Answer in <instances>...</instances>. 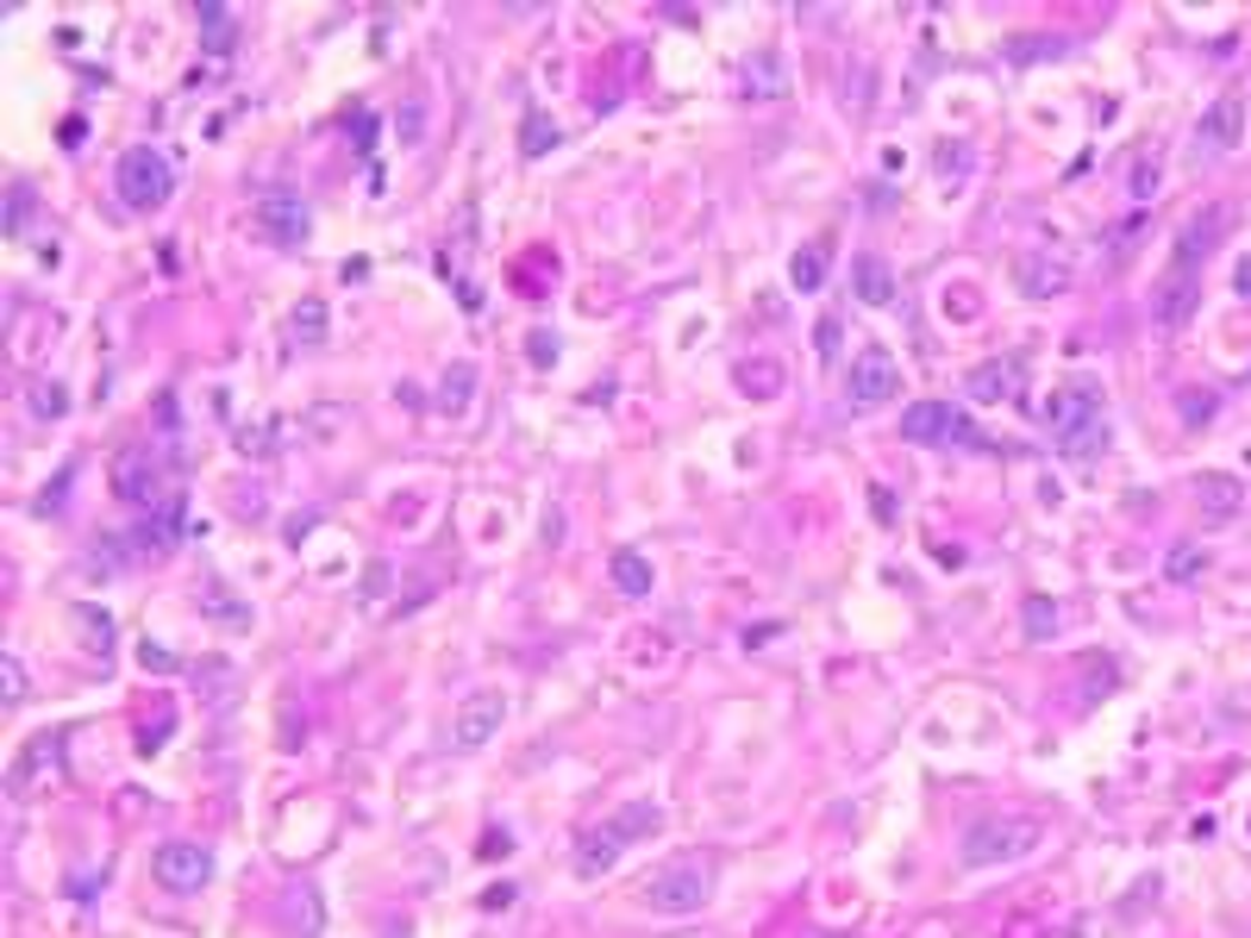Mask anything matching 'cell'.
<instances>
[{
  "instance_id": "1",
  "label": "cell",
  "mask_w": 1251,
  "mask_h": 938,
  "mask_svg": "<svg viewBox=\"0 0 1251 938\" xmlns=\"http://www.w3.org/2000/svg\"><path fill=\"white\" fill-rule=\"evenodd\" d=\"M1045 432L1070 451V457H1096L1108 444V420H1101V388L1096 382H1064L1045 401Z\"/></svg>"
},
{
  "instance_id": "2",
  "label": "cell",
  "mask_w": 1251,
  "mask_h": 938,
  "mask_svg": "<svg viewBox=\"0 0 1251 938\" xmlns=\"http://www.w3.org/2000/svg\"><path fill=\"white\" fill-rule=\"evenodd\" d=\"M713 895V858H670L645 876V907L651 914H701Z\"/></svg>"
},
{
  "instance_id": "3",
  "label": "cell",
  "mask_w": 1251,
  "mask_h": 938,
  "mask_svg": "<svg viewBox=\"0 0 1251 938\" xmlns=\"http://www.w3.org/2000/svg\"><path fill=\"white\" fill-rule=\"evenodd\" d=\"M1039 832H1045V826H1039V820H1026V813H1001V820H977V826H970V832H963L958 858L970 863V870H995V863H1014V858H1026V851L1039 844Z\"/></svg>"
},
{
  "instance_id": "4",
  "label": "cell",
  "mask_w": 1251,
  "mask_h": 938,
  "mask_svg": "<svg viewBox=\"0 0 1251 938\" xmlns=\"http://www.w3.org/2000/svg\"><path fill=\"white\" fill-rule=\"evenodd\" d=\"M114 188H119V201H126L132 213H157V207H163V201L175 194V170H170V157H163V151H151V144H132V151L119 157Z\"/></svg>"
},
{
  "instance_id": "5",
  "label": "cell",
  "mask_w": 1251,
  "mask_h": 938,
  "mask_svg": "<svg viewBox=\"0 0 1251 938\" xmlns=\"http://www.w3.org/2000/svg\"><path fill=\"white\" fill-rule=\"evenodd\" d=\"M895 395H902V364H895L883 345H864L858 357H851L845 401L858 407V413H870V407H888Z\"/></svg>"
},
{
  "instance_id": "6",
  "label": "cell",
  "mask_w": 1251,
  "mask_h": 938,
  "mask_svg": "<svg viewBox=\"0 0 1251 938\" xmlns=\"http://www.w3.org/2000/svg\"><path fill=\"white\" fill-rule=\"evenodd\" d=\"M107 476H114V495L126 500V507H157V500H163V457H157L151 444H126Z\"/></svg>"
},
{
  "instance_id": "7",
  "label": "cell",
  "mask_w": 1251,
  "mask_h": 938,
  "mask_svg": "<svg viewBox=\"0 0 1251 938\" xmlns=\"http://www.w3.org/2000/svg\"><path fill=\"white\" fill-rule=\"evenodd\" d=\"M157 882L170 888V895H194V888H207L213 882V851L201 839H170L163 851H157Z\"/></svg>"
},
{
  "instance_id": "8",
  "label": "cell",
  "mask_w": 1251,
  "mask_h": 938,
  "mask_svg": "<svg viewBox=\"0 0 1251 938\" xmlns=\"http://www.w3.org/2000/svg\"><path fill=\"white\" fill-rule=\"evenodd\" d=\"M500 720H507V694L476 689V694H463L457 713H451V738H457L463 751H482L488 738H500Z\"/></svg>"
},
{
  "instance_id": "9",
  "label": "cell",
  "mask_w": 1251,
  "mask_h": 938,
  "mask_svg": "<svg viewBox=\"0 0 1251 938\" xmlns=\"http://www.w3.org/2000/svg\"><path fill=\"white\" fill-rule=\"evenodd\" d=\"M257 231L270 238V245H308V231H313V213H308V201L301 194H289V188H270L263 201H257Z\"/></svg>"
},
{
  "instance_id": "10",
  "label": "cell",
  "mask_w": 1251,
  "mask_h": 938,
  "mask_svg": "<svg viewBox=\"0 0 1251 938\" xmlns=\"http://www.w3.org/2000/svg\"><path fill=\"white\" fill-rule=\"evenodd\" d=\"M902 439H914V444H970L977 432H970V420H963L951 401H914L902 413Z\"/></svg>"
},
{
  "instance_id": "11",
  "label": "cell",
  "mask_w": 1251,
  "mask_h": 938,
  "mask_svg": "<svg viewBox=\"0 0 1251 938\" xmlns=\"http://www.w3.org/2000/svg\"><path fill=\"white\" fill-rule=\"evenodd\" d=\"M1227 226H1232V213L1227 207H1201V213H1189L1183 226H1176V269H1201L1220 250V238H1227Z\"/></svg>"
},
{
  "instance_id": "12",
  "label": "cell",
  "mask_w": 1251,
  "mask_h": 938,
  "mask_svg": "<svg viewBox=\"0 0 1251 938\" xmlns=\"http://www.w3.org/2000/svg\"><path fill=\"white\" fill-rule=\"evenodd\" d=\"M57 764H63V738L57 732H39V738L13 757V769H7V795H13V801H32V795H39V776H57Z\"/></svg>"
},
{
  "instance_id": "13",
  "label": "cell",
  "mask_w": 1251,
  "mask_h": 938,
  "mask_svg": "<svg viewBox=\"0 0 1251 938\" xmlns=\"http://www.w3.org/2000/svg\"><path fill=\"white\" fill-rule=\"evenodd\" d=\"M1195 306H1201V276H1195V269H1171L1152 294V313H1157L1164 332H1183L1195 320Z\"/></svg>"
},
{
  "instance_id": "14",
  "label": "cell",
  "mask_w": 1251,
  "mask_h": 938,
  "mask_svg": "<svg viewBox=\"0 0 1251 938\" xmlns=\"http://www.w3.org/2000/svg\"><path fill=\"white\" fill-rule=\"evenodd\" d=\"M1014 288H1021L1026 301H1052V294H1064V288H1070V257L1026 250L1021 263H1014Z\"/></svg>"
},
{
  "instance_id": "15",
  "label": "cell",
  "mask_w": 1251,
  "mask_h": 938,
  "mask_svg": "<svg viewBox=\"0 0 1251 938\" xmlns=\"http://www.w3.org/2000/svg\"><path fill=\"white\" fill-rule=\"evenodd\" d=\"M738 82H745V100H783L795 88L789 63L776 57V51H751V57L738 63Z\"/></svg>"
},
{
  "instance_id": "16",
  "label": "cell",
  "mask_w": 1251,
  "mask_h": 938,
  "mask_svg": "<svg viewBox=\"0 0 1251 938\" xmlns=\"http://www.w3.org/2000/svg\"><path fill=\"white\" fill-rule=\"evenodd\" d=\"M619 851H626V832H619L614 820L595 826V832H582V844H576V876H589V882L607 876V870L619 863Z\"/></svg>"
},
{
  "instance_id": "17",
  "label": "cell",
  "mask_w": 1251,
  "mask_h": 938,
  "mask_svg": "<svg viewBox=\"0 0 1251 938\" xmlns=\"http://www.w3.org/2000/svg\"><path fill=\"white\" fill-rule=\"evenodd\" d=\"M963 388H970V401H1014V388H1021V364L1014 357H989V364H977L970 376H963Z\"/></svg>"
},
{
  "instance_id": "18",
  "label": "cell",
  "mask_w": 1251,
  "mask_h": 938,
  "mask_svg": "<svg viewBox=\"0 0 1251 938\" xmlns=\"http://www.w3.org/2000/svg\"><path fill=\"white\" fill-rule=\"evenodd\" d=\"M1195 138H1201L1208 151H1232V144L1245 138V107H1239V95L1214 100L1208 114H1201V126H1195Z\"/></svg>"
},
{
  "instance_id": "19",
  "label": "cell",
  "mask_w": 1251,
  "mask_h": 938,
  "mask_svg": "<svg viewBox=\"0 0 1251 938\" xmlns=\"http://www.w3.org/2000/svg\"><path fill=\"white\" fill-rule=\"evenodd\" d=\"M851 288H858V301L864 306H888L895 301V269H888V257L858 250V257H851Z\"/></svg>"
},
{
  "instance_id": "20",
  "label": "cell",
  "mask_w": 1251,
  "mask_h": 938,
  "mask_svg": "<svg viewBox=\"0 0 1251 938\" xmlns=\"http://www.w3.org/2000/svg\"><path fill=\"white\" fill-rule=\"evenodd\" d=\"M1195 507H1201V519H1232L1245 507V488H1239V476L1208 470V476H1195Z\"/></svg>"
},
{
  "instance_id": "21",
  "label": "cell",
  "mask_w": 1251,
  "mask_h": 938,
  "mask_svg": "<svg viewBox=\"0 0 1251 938\" xmlns=\"http://www.w3.org/2000/svg\"><path fill=\"white\" fill-rule=\"evenodd\" d=\"M194 20H201V44H207L213 57H231V51H238V13H231V7L201 0V7H194Z\"/></svg>"
},
{
  "instance_id": "22",
  "label": "cell",
  "mask_w": 1251,
  "mask_h": 938,
  "mask_svg": "<svg viewBox=\"0 0 1251 938\" xmlns=\"http://www.w3.org/2000/svg\"><path fill=\"white\" fill-rule=\"evenodd\" d=\"M69 619H76V633H82V651L107 664V657H114V613H100V607H76Z\"/></svg>"
},
{
  "instance_id": "23",
  "label": "cell",
  "mask_w": 1251,
  "mask_h": 938,
  "mask_svg": "<svg viewBox=\"0 0 1251 938\" xmlns=\"http://www.w3.org/2000/svg\"><path fill=\"white\" fill-rule=\"evenodd\" d=\"M827 263H832V245H827V238H813L808 250H795V257H789V282L801 288V294H813V288L827 282Z\"/></svg>"
},
{
  "instance_id": "24",
  "label": "cell",
  "mask_w": 1251,
  "mask_h": 938,
  "mask_svg": "<svg viewBox=\"0 0 1251 938\" xmlns=\"http://www.w3.org/2000/svg\"><path fill=\"white\" fill-rule=\"evenodd\" d=\"M607 575H614L619 594H651V557L645 551H614V563H607Z\"/></svg>"
},
{
  "instance_id": "25",
  "label": "cell",
  "mask_w": 1251,
  "mask_h": 938,
  "mask_svg": "<svg viewBox=\"0 0 1251 938\" xmlns=\"http://www.w3.org/2000/svg\"><path fill=\"white\" fill-rule=\"evenodd\" d=\"M170 545H175V500H170V507H157V514L132 532V551L138 557H163Z\"/></svg>"
},
{
  "instance_id": "26",
  "label": "cell",
  "mask_w": 1251,
  "mask_h": 938,
  "mask_svg": "<svg viewBox=\"0 0 1251 938\" xmlns=\"http://www.w3.org/2000/svg\"><path fill=\"white\" fill-rule=\"evenodd\" d=\"M738 388H745V395H757V401H776V395H783V364H770V357H751V364H738Z\"/></svg>"
},
{
  "instance_id": "27",
  "label": "cell",
  "mask_w": 1251,
  "mask_h": 938,
  "mask_svg": "<svg viewBox=\"0 0 1251 938\" xmlns=\"http://www.w3.org/2000/svg\"><path fill=\"white\" fill-rule=\"evenodd\" d=\"M470 388H476V364H451L439 382V407L444 413H463L470 407Z\"/></svg>"
},
{
  "instance_id": "28",
  "label": "cell",
  "mask_w": 1251,
  "mask_h": 938,
  "mask_svg": "<svg viewBox=\"0 0 1251 938\" xmlns=\"http://www.w3.org/2000/svg\"><path fill=\"white\" fill-rule=\"evenodd\" d=\"M558 144H563L558 119H544V114H526V126H520V157H544V151H558Z\"/></svg>"
},
{
  "instance_id": "29",
  "label": "cell",
  "mask_w": 1251,
  "mask_h": 938,
  "mask_svg": "<svg viewBox=\"0 0 1251 938\" xmlns=\"http://www.w3.org/2000/svg\"><path fill=\"white\" fill-rule=\"evenodd\" d=\"M25 401H32V413H39V420H63V413H69V388H63L57 376H44V382H32V395H25Z\"/></svg>"
},
{
  "instance_id": "30",
  "label": "cell",
  "mask_w": 1251,
  "mask_h": 938,
  "mask_svg": "<svg viewBox=\"0 0 1251 938\" xmlns=\"http://www.w3.org/2000/svg\"><path fill=\"white\" fill-rule=\"evenodd\" d=\"M289 326H294V338H301V345H320V338H326V301H320V294H308V301L294 306Z\"/></svg>"
},
{
  "instance_id": "31",
  "label": "cell",
  "mask_w": 1251,
  "mask_h": 938,
  "mask_svg": "<svg viewBox=\"0 0 1251 938\" xmlns=\"http://www.w3.org/2000/svg\"><path fill=\"white\" fill-rule=\"evenodd\" d=\"M1201 570H1208V551H1201V545H1176V551L1164 557V575H1171V582H1195Z\"/></svg>"
},
{
  "instance_id": "32",
  "label": "cell",
  "mask_w": 1251,
  "mask_h": 938,
  "mask_svg": "<svg viewBox=\"0 0 1251 938\" xmlns=\"http://www.w3.org/2000/svg\"><path fill=\"white\" fill-rule=\"evenodd\" d=\"M32 207H39V194L20 182V188L7 194V238H25V219H32Z\"/></svg>"
},
{
  "instance_id": "33",
  "label": "cell",
  "mask_w": 1251,
  "mask_h": 938,
  "mask_svg": "<svg viewBox=\"0 0 1251 938\" xmlns=\"http://www.w3.org/2000/svg\"><path fill=\"white\" fill-rule=\"evenodd\" d=\"M1052 633H1058V607L1045 594H1033L1026 601V638H1052Z\"/></svg>"
},
{
  "instance_id": "34",
  "label": "cell",
  "mask_w": 1251,
  "mask_h": 938,
  "mask_svg": "<svg viewBox=\"0 0 1251 938\" xmlns=\"http://www.w3.org/2000/svg\"><path fill=\"white\" fill-rule=\"evenodd\" d=\"M388 582H395V570H388V563H369V570H364V589H357V601L376 613V607L388 601Z\"/></svg>"
},
{
  "instance_id": "35",
  "label": "cell",
  "mask_w": 1251,
  "mask_h": 938,
  "mask_svg": "<svg viewBox=\"0 0 1251 938\" xmlns=\"http://www.w3.org/2000/svg\"><path fill=\"white\" fill-rule=\"evenodd\" d=\"M0 694H7V708H20V701H25V664L13 651L0 657Z\"/></svg>"
},
{
  "instance_id": "36",
  "label": "cell",
  "mask_w": 1251,
  "mask_h": 938,
  "mask_svg": "<svg viewBox=\"0 0 1251 938\" xmlns=\"http://www.w3.org/2000/svg\"><path fill=\"white\" fill-rule=\"evenodd\" d=\"M395 132H401V144H420V132H425V100H407L401 114H395Z\"/></svg>"
},
{
  "instance_id": "37",
  "label": "cell",
  "mask_w": 1251,
  "mask_h": 938,
  "mask_svg": "<svg viewBox=\"0 0 1251 938\" xmlns=\"http://www.w3.org/2000/svg\"><path fill=\"white\" fill-rule=\"evenodd\" d=\"M939 175L945 182H963L970 175V144H939Z\"/></svg>"
},
{
  "instance_id": "38",
  "label": "cell",
  "mask_w": 1251,
  "mask_h": 938,
  "mask_svg": "<svg viewBox=\"0 0 1251 938\" xmlns=\"http://www.w3.org/2000/svg\"><path fill=\"white\" fill-rule=\"evenodd\" d=\"M526 357H532V364H539V369H551V364H558V332H526Z\"/></svg>"
},
{
  "instance_id": "39",
  "label": "cell",
  "mask_w": 1251,
  "mask_h": 938,
  "mask_svg": "<svg viewBox=\"0 0 1251 938\" xmlns=\"http://www.w3.org/2000/svg\"><path fill=\"white\" fill-rule=\"evenodd\" d=\"M813 351H820L827 364H832V357H839V320H832V313H827V320H820V326H813Z\"/></svg>"
},
{
  "instance_id": "40",
  "label": "cell",
  "mask_w": 1251,
  "mask_h": 938,
  "mask_svg": "<svg viewBox=\"0 0 1251 938\" xmlns=\"http://www.w3.org/2000/svg\"><path fill=\"white\" fill-rule=\"evenodd\" d=\"M1139 231H1145V219H1126V226L1114 231V263H1126V257H1133V245H1139Z\"/></svg>"
},
{
  "instance_id": "41",
  "label": "cell",
  "mask_w": 1251,
  "mask_h": 938,
  "mask_svg": "<svg viewBox=\"0 0 1251 938\" xmlns=\"http://www.w3.org/2000/svg\"><path fill=\"white\" fill-rule=\"evenodd\" d=\"M207 613H219V619H238V626H245V619H250V613L238 607V601H226V594H219V589H207Z\"/></svg>"
},
{
  "instance_id": "42",
  "label": "cell",
  "mask_w": 1251,
  "mask_h": 938,
  "mask_svg": "<svg viewBox=\"0 0 1251 938\" xmlns=\"http://www.w3.org/2000/svg\"><path fill=\"white\" fill-rule=\"evenodd\" d=\"M1157 194V163H1139L1133 170V201H1152Z\"/></svg>"
},
{
  "instance_id": "43",
  "label": "cell",
  "mask_w": 1251,
  "mask_h": 938,
  "mask_svg": "<svg viewBox=\"0 0 1251 938\" xmlns=\"http://www.w3.org/2000/svg\"><path fill=\"white\" fill-rule=\"evenodd\" d=\"M163 732H170V713H163L157 726H144V738H138V751H144V757H151V751H163Z\"/></svg>"
},
{
  "instance_id": "44",
  "label": "cell",
  "mask_w": 1251,
  "mask_h": 938,
  "mask_svg": "<svg viewBox=\"0 0 1251 938\" xmlns=\"http://www.w3.org/2000/svg\"><path fill=\"white\" fill-rule=\"evenodd\" d=\"M144 670H175V651H163V645H144Z\"/></svg>"
},
{
  "instance_id": "45",
  "label": "cell",
  "mask_w": 1251,
  "mask_h": 938,
  "mask_svg": "<svg viewBox=\"0 0 1251 938\" xmlns=\"http://www.w3.org/2000/svg\"><path fill=\"white\" fill-rule=\"evenodd\" d=\"M1208 413H1214V395H1189L1183 401V420H1208Z\"/></svg>"
},
{
  "instance_id": "46",
  "label": "cell",
  "mask_w": 1251,
  "mask_h": 938,
  "mask_svg": "<svg viewBox=\"0 0 1251 938\" xmlns=\"http://www.w3.org/2000/svg\"><path fill=\"white\" fill-rule=\"evenodd\" d=\"M82 132H88L82 119H63V151H76V144H82Z\"/></svg>"
},
{
  "instance_id": "47",
  "label": "cell",
  "mask_w": 1251,
  "mask_h": 938,
  "mask_svg": "<svg viewBox=\"0 0 1251 938\" xmlns=\"http://www.w3.org/2000/svg\"><path fill=\"white\" fill-rule=\"evenodd\" d=\"M507 844H514V839H507V832H488V839H482V858H500Z\"/></svg>"
},
{
  "instance_id": "48",
  "label": "cell",
  "mask_w": 1251,
  "mask_h": 938,
  "mask_svg": "<svg viewBox=\"0 0 1251 938\" xmlns=\"http://www.w3.org/2000/svg\"><path fill=\"white\" fill-rule=\"evenodd\" d=\"M1232 282H1239V294H1251V257L1239 263V276H1232Z\"/></svg>"
}]
</instances>
